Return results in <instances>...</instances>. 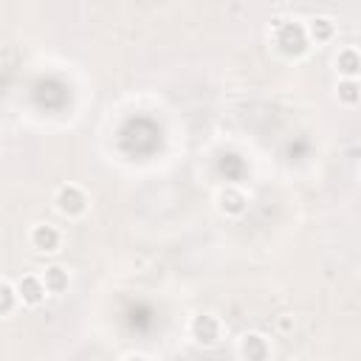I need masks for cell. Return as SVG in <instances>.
I'll return each mask as SVG.
<instances>
[{"mask_svg":"<svg viewBox=\"0 0 361 361\" xmlns=\"http://www.w3.org/2000/svg\"><path fill=\"white\" fill-rule=\"evenodd\" d=\"M310 37H313L316 42L330 39V37H333V20H327V17H316V20L310 23Z\"/></svg>","mask_w":361,"mask_h":361,"instance_id":"cell-11","label":"cell"},{"mask_svg":"<svg viewBox=\"0 0 361 361\" xmlns=\"http://www.w3.org/2000/svg\"><path fill=\"white\" fill-rule=\"evenodd\" d=\"M17 290H20L23 302H28V305H39L48 288H45V279H39V276H34V274H25V276L17 282Z\"/></svg>","mask_w":361,"mask_h":361,"instance_id":"cell-4","label":"cell"},{"mask_svg":"<svg viewBox=\"0 0 361 361\" xmlns=\"http://www.w3.org/2000/svg\"><path fill=\"white\" fill-rule=\"evenodd\" d=\"M85 206H87V197H85V192H82L79 186H62V189L56 192V209H59L62 214L76 217V214L85 212Z\"/></svg>","mask_w":361,"mask_h":361,"instance_id":"cell-2","label":"cell"},{"mask_svg":"<svg viewBox=\"0 0 361 361\" xmlns=\"http://www.w3.org/2000/svg\"><path fill=\"white\" fill-rule=\"evenodd\" d=\"M336 68H338V73L344 79H355L361 73V54L355 48H344L338 54V59H336Z\"/></svg>","mask_w":361,"mask_h":361,"instance_id":"cell-5","label":"cell"},{"mask_svg":"<svg viewBox=\"0 0 361 361\" xmlns=\"http://www.w3.org/2000/svg\"><path fill=\"white\" fill-rule=\"evenodd\" d=\"M192 336H195L197 344H214V341L220 338V324H217V319H214L212 313L195 316V322H192Z\"/></svg>","mask_w":361,"mask_h":361,"instance_id":"cell-3","label":"cell"},{"mask_svg":"<svg viewBox=\"0 0 361 361\" xmlns=\"http://www.w3.org/2000/svg\"><path fill=\"white\" fill-rule=\"evenodd\" d=\"M220 209H223L226 214H240V212L245 209V195L237 192V189H226V192L220 195Z\"/></svg>","mask_w":361,"mask_h":361,"instance_id":"cell-8","label":"cell"},{"mask_svg":"<svg viewBox=\"0 0 361 361\" xmlns=\"http://www.w3.org/2000/svg\"><path fill=\"white\" fill-rule=\"evenodd\" d=\"M42 279H45V288H48L51 293H62V290L68 288V274H65L59 265H51Z\"/></svg>","mask_w":361,"mask_h":361,"instance_id":"cell-9","label":"cell"},{"mask_svg":"<svg viewBox=\"0 0 361 361\" xmlns=\"http://www.w3.org/2000/svg\"><path fill=\"white\" fill-rule=\"evenodd\" d=\"M11 302H14V290H11L8 282H3V302H0V310L8 313V310H11Z\"/></svg>","mask_w":361,"mask_h":361,"instance_id":"cell-12","label":"cell"},{"mask_svg":"<svg viewBox=\"0 0 361 361\" xmlns=\"http://www.w3.org/2000/svg\"><path fill=\"white\" fill-rule=\"evenodd\" d=\"M31 243L39 251H56L59 248V231L54 226H37L31 231Z\"/></svg>","mask_w":361,"mask_h":361,"instance_id":"cell-6","label":"cell"},{"mask_svg":"<svg viewBox=\"0 0 361 361\" xmlns=\"http://www.w3.org/2000/svg\"><path fill=\"white\" fill-rule=\"evenodd\" d=\"M276 48L285 56H302L307 51V34L296 23H282L276 20Z\"/></svg>","mask_w":361,"mask_h":361,"instance_id":"cell-1","label":"cell"},{"mask_svg":"<svg viewBox=\"0 0 361 361\" xmlns=\"http://www.w3.org/2000/svg\"><path fill=\"white\" fill-rule=\"evenodd\" d=\"M338 99H341L344 104H355V102L361 99V85H358L355 79H341V82H338Z\"/></svg>","mask_w":361,"mask_h":361,"instance_id":"cell-10","label":"cell"},{"mask_svg":"<svg viewBox=\"0 0 361 361\" xmlns=\"http://www.w3.org/2000/svg\"><path fill=\"white\" fill-rule=\"evenodd\" d=\"M240 353L245 358H265L268 355V344L259 333H245L243 336V344H240Z\"/></svg>","mask_w":361,"mask_h":361,"instance_id":"cell-7","label":"cell"}]
</instances>
